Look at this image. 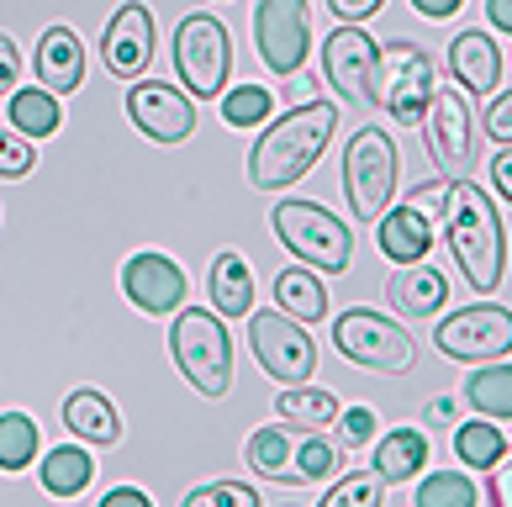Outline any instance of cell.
I'll return each instance as SVG.
<instances>
[{
  "instance_id": "cell-38",
  "label": "cell",
  "mask_w": 512,
  "mask_h": 507,
  "mask_svg": "<svg viewBox=\"0 0 512 507\" xmlns=\"http://www.w3.org/2000/svg\"><path fill=\"white\" fill-rule=\"evenodd\" d=\"M375 428H381V418H375L370 407H344L338 412V434H344V444H375Z\"/></svg>"
},
{
  "instance_id": "cell-7",
  "label": "cell",
  "mask_w": 512,
  "mask_h": 507,
  "mask_svg": "<svg viewBox=\"0 0 512 507\" xmlns=\"http://www.w3.org/2000/svg\"><path fill=\"white\" fill-rule=\"evenodd\" d=\"M433 59L407 37H396L375 53V106L402 127H423V111L433 96Z\"/></svg>"
},
{
  "instance_id": "cell-27",
  "label": "cell",
  "mask_w": 512,
  "mask_h": 507,
  "mask_svg": "<svg viewBox=\"0 0 512 507\" xmlns=\"http://www.w3.org/2000/svg\"><path fill=\"white\" fill-rule=\"evenodd\" d=\"M11 127L22 138H53L64 127V111H59V96L43 85H16L11 90Z\"/></svg>"
},
{
  "instance_id": "cell-34",
  "label": "cell",
  "mask_w": 512,
  "mask_h": 507,
  "mask_svg": "<svg viewBox=\"0 0 512 507\" xmlns=\"http://www.w3.org/2000/svg\"><path fill=\"white\" fill-rule=\"evenodd\" d=\"M381 497H386V481L381 476H375V471H354V476L338 481L317 507H381Z\"/></svg>"
},
{
  "instance_id": "cell-15",
  "label": "cell",
  "mask_w": 512,
  "mask_h": 507,
  "mask_svg": "<svg viewBox=\"0 0 512 507\" xmlns=\"http://www.w3.org/2000/svg\"><path fill=\"white\" fill-rule=\"evenodd\" d=\"M122 291H127V302L148 312V317H169V312H180L185 307V270L175 265L169 254L159 249H143V254H132L127 265H122Z\"/></svg>"
},
{
  "instance_id": "cell-25",
  "label": "cell",
  "mask_w": 512,
  "mask_h": 507,
  "mask_svg": "<svg viewBox=\"0 0 512 507\" xmlns=\"http://www.w3.org/2000/svg\"><path fill=\"white\" fill-rule=\"evenodd\" d=\"M90 481H96V460H90L85 444H59L43 455V492L48 497L69 502V497H80Z\"/></svg>"
},
{
  "instance_id": "cell-45",
  "label": "cell",
  "mask_w": 512,
  "mask_h": 507,
  "mask_svg": "<svg viewBox=\"0 0 512 507\" xmlns=\"http://www.w3.org/2000/svg\"><path fill=\"white\" fill-rule=\"evenodd\" d=\"M101 507H154V502H148V492H138V486H111L101 497Z\"/></svg>"
},
{
  "instance_id": "cell-3",
  "label": "cell",
  "mask_w": 512,
  "mask_h": 507,
  "mask_svg": "<svg viewBox=\"0 0 512 507\" xmlns=\"http://www.w3.org/2000/svg\"><path fill=\"white\" fill-rule=\"evenodd\" d=\"M169 360L201 397H227L233 391V338L212 307H180L169 323Z\"/></svg>"
},
{
  "instance_id": "cell-30",
  "label": "cell",
  "mask_w": 512,
  "mask_h": 507,
  "mask_svg": "<svg viewBox=\"0 0 512 507\" xmlns=\"http://www.w3.org/2000/svg\"><path fill=\"white\" fill-rule=\"evenodd\" d=\"M37 449H43V434H37V423L27 412H0V471L6 476L27 471L37 460Z\"/></svg>"
},
{
  "instance_id": "cell-35",
  "label": "cell",
  "mask_w": 512,
  "mask_h": 507,
  "mask_svg": "<svg viewBox=\"0 0 512 507\" xmlns=\"http://www.w3.org/2000/svg\"><path fill=\"white\" fill-rule=\"evenodd\" d=\"M338 465H344V455H338V449L322 439V434H312V439L296 444V476H301V481H328Z\"/></svg>"
},
{
  "instance_id": "cell-31",
  "label": "cell",
  "mask_w": 512,
  "mask_h": 507,
  "mask_svg": "<svg viewBox=\"0 0 512 507\" xmlns=\"http://www.w3.org/2000/svg\"><path fill=\"white\" fill-rule=\"evenodd\" d=\"M502 449H507V439H502V428L491 418L454 428V460H460L465 471H491V465L502 460Z\"/></svg>"
},
{
  "instance_id": "cell-12",
  "label": "cell",
  "mask_w": 512,
  "mask_h": 507,
  "mask_svg": "<svg viewBox=\"0 0 512 507\" xmlns=\"http://www.w3.org/2000/svg\"><path fill=\"white\" fill-rule=\"evenodd\" d=\"M433 344L449 360H465V365H486V360H507L512 354V312L507 307H491V302H476L465 312H449Z\"/></svg>"
},
{
  "instance_id": "cell-43",
  "label": "cell",
  "mask_w": 512,
  "mask_h": 507,
  "mask_svg": "<svg viewBox=\"0 0 512 507\" xmlns=\"http://www.w3.org/2000/svg\"><path fill=\"white\" fill-rule=\"evenodd\" d=\"M386 0H328V11H333V22H349V27H359L365 16H375Z\"/></svg>"
},
{
  "instance_id": "cell-17",
  "label": "cell",
  "mask_w": 512,
  "mask_h": 507,
  "mask_svg": "<svg viewBox=\"0 0 512 507\" xmlns=\"http://www.w3.org/2000/svg\"><path fill=\"white\" fill-rule=\"evenodd\" d=\"M449 74L454 85H465V96H491L502 85V48L491 43V32L465 27L449 37Z\"/></svg>"
},
{
  "instance_id": "cell-33",
  "label": "cell",
  "mask_w": 512,
  "mask_h": 507,
  "mask_svg": "<svg viewBox=\"0 0 512 507\" xmlns=\"http://www.w3.org/2000/svg\"><path fill=\"white\" fill-rule=\"evenodd\" d=\"M270 85H233V90H222V122L227 127H264L270 122Z\"/></svg>"
},
{
  "instance_id": "cell-19",
  "label": "cell",
  "mask_w": 512,
  "mask_h": 507,
  "mask_svg": "<svg viewBox=\"0 0 512 507\" xmlns=\"http://www.w3.org/2000/svg\"><path fill=\"white\" fill-rule=\"evenodd\" d=\"M206 296L217 317H249L254 312V265L238 249H222L206 270Z\"/></svg>"
},
{
  "instance_id": "cell-23",
  "label": "cell",
  "mask_w": 512,
  "mask_h": 507,
  "mask_svg": "<svg viewBox=\"0 0 512 507\" xmlns=\"http://www.w3.org/2000/svg\"><path fill=\"white\" fill-rule=\"evenodd\" d=\"M64 428L85 444H117L122 439V418L101 391H69L64 402Z\"/></svg>"
},
{
  "instance_id": "cell-37",
  "label": "cell",
  "mask_w": 512,
  "mask_h": 507,
  "mask_svg": "<svg viewBox=\"0 0 512 507\" xmlns=\"http://www.w3.org/2000/svg\"><path fill=\"white\" fill-rule=\"evenodd\" d=\"M32 169H37L32 138H22V133H0V180H27Z\"/></svg>"
},
{
  "instance_id": "cell-11",
  "label": "cell",
  "mask_w": 512,
  "mask_h": 507,
  "mask_svg": "<svg viewBox=\"0 0 512 507\" xmlns=\"http://www.w3.org/2000/svg\"><path fill=\"white\" fill-rule=\"evenodd\" d=\"M254 43L270 74L291 80L312 53V11L307 0H259L254 6Z\"/></svg>"
},
{
  "instance_id": "cell-18",
  "label": "cell",
  "mask_w": 512,
  "mask_h": 507,
  "mask_svg": "<svg viewBox=\"0 0 512 507\" xmlns=\"http://www.w3.org/2000/svg\"><path fill=\"white\" fill-rule=\"evenodd\" d=\"M32 69H37V85L53 90V96H69V90L85 85V43L74 27H43L37 37V53H32Z\"/></svg>"
},
{
  "instance_id": "cell-32",
  "label": "cell",
  "mask_w": 512,
  "mask_h": 507,
  "mask_svg": "<svg viewBox=\"0 0 512 507\" xmlns=\"http://www.w3.org/2000/svg\"><path fill=\"white\" fill-rule=\"evenodd\" d=\"M412 507H476V481L470 471H433L417 481Z\"/></svg>"
},
{
  "instance_id": "cell-26",
  "label": "cell",
  "mask_w": 512,
  "mask_h": 507,
  "mask_svg": "<svg viewBox=\"0 0 512 507\" xmlns=\"http://www.w3.org/2000/svg\"><path fill=\"white\" fill-rule=\"evenodd\" d=\"M243 460L254 465V476H270V481H286V486H301L296 476V444L280 423L259 428V434H249V444H243Z\"/></svg>"
},
{
  "instance_id": "cell-16",
  "label": "cell",
  "mask_w": 512,
  "mask_h": 507,
  "mask_svg": "<svg viewBox=\"0 0 512 507\" xmlns=\"http://www.w3.org/2000/svg\"><path fill=\"white\" fill-rule=\"evenodd\" d=\"M101 59L117 80H143L148 59H154V11L143 0H122L106 22L101 37Z\"/></svg>"
},
{
  "instance_id": "cell-13",
  "label": "cell",
  "mask_w": 512,
  "mask_h": 507,
  "mask_svg": "<svg viewBox=\"0 0 512 507\" xmlns=\"http://www.w3.org/2000/svg\"><path fill=\"white\" fill-rule=\"evenodd\" d=\"M375 37L365 27H349L338 22L328 32V43H322V74H328V85L338 90V101L349 106H375Z\"/></svg>"
},
{
  "instance_id": "cell-36",
  "label": "cell",
  "mask_w": 512,
  "mask_h": 507,
  "mask_svg": "<svg viewBox=\"0 0 512 507\" xmlns=\"http://www.w3.org/2000/svg\"><path fill=\"white\" fill-rule=\"evenodd\" d=\"M180 507H264V502H259L254 486H243V481H206Z\"/></svg>"
},
{
  "instance_id": "cell-5",
  "label": "cell",
  "mask_w": 512,
  "mask_h": 507,
  "mask_svg": "<svg viewBox=\"0 0 512 507\" xmlns=\"http://www.w3.org/2000/svg\"><path fill=\"white\" fill-rule=\"evenodd\" d=\"M333 349L344 354L349 365L359 370H375V375H407L417 365V338L391 323V317H381L375 307H349L338 312L333 323Z\"/></svg>"
},
{
  "instance_id": "cell-44",
  "label": "cell",
  "mask_w": 512,
  "mask_h": 507,
  "mask_svg": "<svg viewBox=\"0 0 512 507\" xmlns=\"http://www.w3.org/2000/svg\"><path fill=\"white\" fill-rule=\"evenodd\" d=\"M491 191L512 206V148H497V159H491Z\"/></svg>"
},
{
  "instance_id": "cell-41",
  "label": "cell",
  "mask_w": 512,
  "mask_h": 507,
  "mask_svg": "<svg viewBox=\"0 0 512 507\" xmlns=\"http://www.w3.org/2000/svg\"><path fill=\"white\" fill-rule=\"evenodd\" d=\"M22 85V53L6 32H0V96H11V90Z\"/></svg>"
},
{
  "instance_id": "cell-8",
  "label": "cell",
  "mask_w": 512,
  "mask_h": 507,
  "mask_svg": "<svg viewBox=\"0 0 512 507\" xmlns=\"http://www.w3.org/2000/svg\"><path fill=\"white\" fill-rule=\"evenodd\" d=\"M227 74H233V37L212 11H191L175 27V80L191 96L212 101L227 90Z\"/></svg>"
},
{
  "instance_id": "cell-47",
  "label": "cell",
  "mask_w": 512,
  "mask_h": 507,
  "mask_svg": "<svg viewBox=\"0 0 512 507\" xmlns=\"http://www.w3.org/2000/svg\"><path fill=\"white\" fill-rule=\"evenodd\" d=\"M486 16H491V27H497V32L512 37V0H486Z\"/></svg>"
},
{
  "instance_id": "cell-21",
  "label": "cell",
  "mask_w": 512,
  "mask_h": 507,
  "mask_svg": "<svg viewBox=\"0 0 512 507\" xmlns=\"http://www.w3.org/2000/svg\"><path fill=\"white\" fill-rule=\"evenodd\" d=\"M375 238H381V254L391 265H423L433 254V222L423 212H412L407 201L396 212H381V233Z\"/></svg>"
},
{
  "instance_id": "cell-10",
  "label": "cell",
  "mask_w": 512,
  "mask_h": 507,
  "mask_svg": "<svg viewBox=\"0 0 512 507\" xmlns=\"http://www.w3.org/2000/svg\"><path fill=\"white\" fill-rule=\"evenodd\" d=\"M417 133H423L433 164H439L449 180H460L470 169V159H476V117H470V101H465L460 85H433Z\"/></svg>"
},
{
  "instance_id": "cell-46",
  "label": "cell",
  "mask_w": 512,
  "mask_h": 507,
  "mask_svg": "<svg viewBox=\"0 0 512 507\" xmlns=\"http://www.w3.org/2000/svg\"><path fill=\"white\" fill-rule=\"evenodd\" d=\"M460 6H465V0H412V11L417 16H433V22H444V16H454Z\"/></svg>"
},
{
  "instance_id": "cell-29",
  "label": "cell",
  "mask_w": 512,
  "mask_h": 507,
  "mask_svg": "<svg viewBox=\"0 0 512 507\" xmlns=\"http://www.w3.org/2000/svg\"><path fill=\"white\" fill-rule=\"evenodd\" d=\"M275 302L286 317H296V323H322V317H328V291H322V280L301 265L275 275Z\"/></svg>"
},
{
  "instance_id": "cell-48",
  "label": "cell",
  "mask_w": 512,
  "mask_h": 507,
  "mask_svg": "<svg viewBox=\"0 0 512 507\" xmlns=\"http://www.w3.org/2000/svg\"><path fill=\"white\" fill-rule=\"evenodd\" d=\"M449 418H454V402L449 397H439V402L428 407V423H449Z\"/></svg>"
},
{
  "instance_id": "cell-39",
  "label": "cell",
  "mask_w": 512,
  "mask_h": 507,
  "mask_svg": "<svg viewBox=\"0 0 512 507\" xmlns=\"http://www.w3.org/2000/svg\"><path fill=\"white\" fill-rule=\"evenodd\" d=\"M444 196H449V175L417 185V191H407V206H412V212H423L428 222H439V217H444Z\"/></svg>"
},
{
  "instance_id": "cell-6",
  "label": "cell",
  "mask_w": 512,
  "mask_h": 507,
  "mask_svg": "<svg viewBox=\"0 0 512 507\" xmlns=\"http://www.w3.org/2000/svg\"><path fill=\"white\" fill-rule=\"evenodd\" d=\"M275 238L312 270L344 275L354 259V233L349 222H338L322 201H280L275 206Z\"/></svg>"
},
{
  "instance_id": "cell-20",
  "label": "cell",
  "mask_w": 512,
  "mask_h": 507,
  "mask_svg": "<svg viewBox=\"0 0 512 507\" xmlns=\"http://www.w3.org/2000/svg\"><path fill=\"white\" fill-rule=\"evenodd\" d=\"M386 296H391V307L402 317H439L444 302H449V280H444V270H433L423 259V265H402V270H396Z\"/></svg>"
},
{
  "instance_id": "cell-2",
  "label": "cell",
  "mask_w": 512,
  "mask_h": 507,
  "mask_svg": "<svg viewBox=\"0 0 512 507\" xmlns=\"http://www.w3.org/2000/svg\"><path fill=\"white\" fill-rule=\"evenodd\" d=\"M338 106L333 101H301L286 117H275L254 138L249 154V185L254 191H286L301 175H312V164L322 159V148L333 143Z\"/></svg>"
},
{
  "instance_id": "cell-1",
  "label": "cell",
  "mask_w": 512,
  "mask_h": 507,
  "mask_svg": "<svg viewBox=\"0 0 512 507\" xmlns=\"http://www.w3.org/2000/svg\"><path fill=\"white\" fill-rule=\"evenodd\" d=\"M444 238H449V254L460 265L465 286L476 296H491L507 280V233H502V212L497 201L470 175L449 180V196H444Z\"/></svg>"
},
{
  "instance_id": "cell-22",
  "label": "cell",
  "mask_w": 512,
  "mask_h": 507,
  "mask_svg": "<svg viewBox=\"0 0 512 507\" xmlns=\"http://www.w3.org/2000/svg\"><path fill=\"white\" fill-rule=\"evenodd\" d=\"M428 465V439H423V428H391V434L375 439V460H370V471L381 476L386 486L396 481H412L417 471Z\"/></svg>"
},
{
  "instance_id": "cell-28",
  "label": "cell",
  "mask_w": 512,
  "mask_h": 507,
  "mask_svg": "<svg viewBox=\"0 0 512 507\" xmlns=\"http://www.w3.org/2000/svg\"><path fill=\"white\" fill-rule=\"evenodd\" d=\"M275 412L280 423H296L301 434H322L328 423H338V397L322 386H286L275 397Z\"/></svg>"
},
{
  "instance_id": "cell-24",
  "label": "cell",
  "mask_w": 512,
  "mask_h": 507,
  "mask_svg": "<svg viewBox=\"0 0 512 507\" xmlns=\"http://www.w3.org/2000/svg\"><path fill=\"white\" fill-rule=\"evenodd\" d=\"M465 407L491 423H512V365L507 360L476 365V375H465Z\"/></svg>"
},
{
  "instance_id": "cell-40",
  "label": "cell",
  "mask_w": 512,
  "mask_h": 507,
  "mask_svg": "<svg viewBox=\"0 0 512 507\" xmlns=\"http://www.w3.org/2000/svg\"><path fill=\"white\" fill-rule=\"evenodd\" d=\"M486 133L497 138V148H512V90L486 106Z\"/></svg>"
},
{
  "instance_id": "cell-4",
  "label": "cell",
  "mask_w": 512,
  "mask_h": 507,
  "mask_svg": "<svg viewBox=\"0 0 512 507\" xmlns=\"http://www.w3.org/2000/svg\"><path fill=\"white\" fill-rule=\"evenodd\" d=\"M396 169L402 154L386 127H354V138L344 143V196L359 222H381V212H391L396 180H402Z\"/></svg>"
},
{
  "instance_id": "cell-9",
  "label": "cell",
  "mask_w": 512,
  "mask_h": 507,
  "mask_svg": "<svg viewBox=\"0 0 512 507\" xmlns=\"http://www.w3.org/2000/svg\"><path fill=\"white\" fill-rule=\"evenodd\" d=\"M249 349L259 370L280 386H307L317 375V344L307 338V323L286 312H249Z\"/></svg>"
},
{
  "instance_id": "cell-14",
  "label": "cell",
  "mask_w": 512,
  "mask_h": 507,
  "mask_svg": "<svg viewBox=\"0 0 512 507\" xmlns=\"http://www.w3.org/2000/svg\"><path fill=\"white\" fill-rule=\"evenodd\" d=\"M127 117L154 143H185L196 133V106L169 80H132L127 85Z\"/></svg>"
},
{
  "instance_id": "cell-42",
  "label": "cell",
  "mask_w": 512,
  "mask_h": 507,
  "mask_svg": "<svg viewBox=\"0 0 512 507\" xmlns=\"http://www.w3.org/2000/svg\"><path fill=\"white\" fill-rule=\"evenodd\" d=\"M491 507H512V444L502 449V460L491 465Z\"/></svg>"
}]
</instances>
